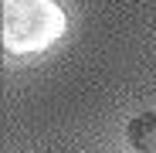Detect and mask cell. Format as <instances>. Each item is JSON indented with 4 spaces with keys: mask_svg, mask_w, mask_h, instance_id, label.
I'll use <instances>...</instances> for the list:
<instances>
[{
    "mask_svg": "<svg viewBox=\"0 0 156 153\" xmlns=\"http://www.w3.org/2000/svg\"><path fill=\"white\" fill-rule=\"evenodd\" d=\"M68 31L58 0H0V41L14 58L44 55Z\"/></svg>",
    "mask_w": 156,
    "mask_h": 153,
    "instance_id": "1",
    "label": "cell"
},
{
    "mask_svg": "<svg viewBox=\"0 0 156 153\" xmlns=\"http://www.w3.org/2000/svg\"><path fill=\"white\" fill-rule=\"evenodd\" d=\"M129 143L136 153H156V112H143L129 122Z\"/></svg>",
    "mask_w": 156,
    "mask_h": 153,
    "instance_id": "2",
    "label": "cell"
}]
</instances>
